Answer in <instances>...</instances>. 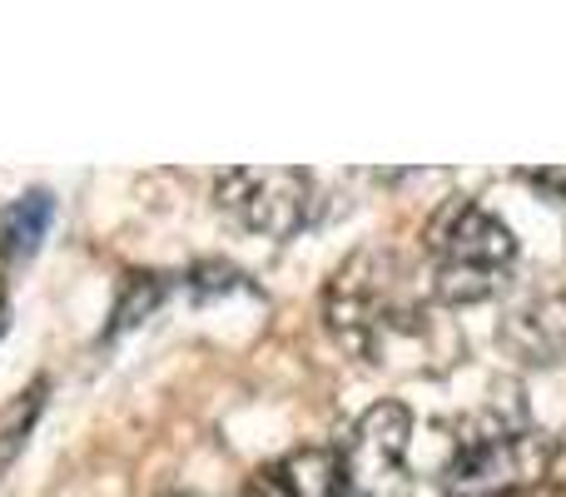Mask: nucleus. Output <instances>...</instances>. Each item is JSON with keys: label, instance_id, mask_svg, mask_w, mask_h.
<instances>
[{"label": "nucleus", "instance_id": "6e6552de", "mask_svg": "<svg viewBox=\"0 0 566 497\" xmlns=\"http://www.w3.org/2000/svg\"><path fill=\"white\" fill-rule=\"evenodd\" d=\"M50 215H55L50 195H25L15 209H10L6 215V253L10 259H30V253L40 249V239H45V229H50Z\"/></svg>", "mask_w": 566, "mask_h": 497}, {"label": "nucleus", "instance_id": "1a4fd4ad", "mask_svg": "<svg viewBox=\"0 0 566 497\" xmlns=\"http://www.w3.org/2000/svg\"><path fill=\"white\" fill-rule=\"evenodd\" d=\"M159 299H165V279H159V273H135L115 309V329H129V323H139L145 313H155Z\"/></svg>", "mask_w": 566, "mask_h": 497}, {"label": "nucleus", "instance_id": "423d86ee", "mask_svg": "<svg viewBox=\"0 0 566 497\" xmlns=\"http://www.w3.org/2000/svg\"><path fill=\"white\" fill-rule=\"evenodd\" d=\"M497 339L517 353L522 363H557L566 359V289H547L522 299L502 319Z\"/></svg>", "mask_w": 566, "mask_h": 497}, {"label": "nucleus", "instance_id": "f03ea898", "mask_svg": "<svg viewBox=\"0 0 566 497\" xmlns=\"http://www.w3.org/2000/svg\"><path fill=\"white\" fill-rule=\"evenodd\" d=\"M323 319L348 343L353 353H382L392 333H418L422 313L418 303L402 293V269L392 253L358 249L338 273L328 279L323 293Z\"/></svg>", "mask_w": 566, "mask_h": 497}, {"label": "nucleus", "instance_id": "9b49d317", "mask_svg": "<svg viewBox=\"0 0 566 497\" xmlns=\"http://www.w3.org/2000/svg\"><path fill=\"white\" fill-rule=\"evenodd\" d=\"M244 497H289L279 488V478H274V468H259L254 478H249V488H244Z\"/></svg>", "mask_w": 566, "mask_h": 497}, {"label": "nucleus", "instance_id": "7ed1b4c3", "mask_svg": "<svg viewBox=\"0 0 566 497\" xmlns=\"http://www.w3.org/2000/svg\"><path fill=\"white\" fill-rule=\"evenodd\" d=\"M552 463L547 433H532L502 413H482L458 433L448 468V497H512L537 488Z\"/></svg>", "mask_w": 566, "mask_h": 497}, {"label": "nucleus", "instance_id": "9d476101", "mask_svg": "<svg viewBox=\"0 0 566 497\" xmlns=\"http://www.w3.org/2000/svg\"><path fill=\"white\" fill-rule=\"evenodd\" d=\"M532 185H537V189H547V195L552 199H557V205L566 209V169H532Z\"/></svg>", "mask_w": 566, "mask_h": 497}, {"label": "nucleus", "instance_id": "f8f14e48", "mask_svg": "<svg viewBox=\"0 0 566 497\" xmlns=\"http://www.w3.org/2000/svg\"><path fill=\"white\" fill-rule=\"evenodd\" d=\"M512 497H566V493L547 488V483H537V488H522V493H512Z\"/></svg>", "mask_w": 566, "mask_h": 497}, {"label": "nucleus", "instance_id": "0eeeda50", "mask_svg": "<svg viewBox=\"0 0 566 497\" xmlns=\"http://www.w3.org/2000/svg\"><path fill=\"white\" fill-rule=\"evenodd\" d=\"M274 478L289 497H348L343 493V458L338 448H298L274 463Z\"/></svg>", "mask_w": 566, "mask_h": 497}, {"label": "nucleus", "instance_id": "f257e3e1", "mask_svg": "<svg viewBox=\"0 0 566 497\" xmlns=\"http://www.w3.org/2000/svg\"><path fill=\"white\" fill-rule=\"evenodd\" d=\"M428 253H432V293L452 309L482 303L507 283V269L517 259V239L497 215L478 199H452L428 225Z\"/></svg>", "mask_w": 566, "mask_h": 497}, {"label": "nucleus", "instance_id": "39448f33", "mask_svg": "<svg viewBox=\"0 0 566 497\" xmlns=\"http://www.w3.org/2000/svg\"><path fill=\"white\" fill-rule=\"evenodd\" d=\"M412 438V418L398 398H382L353 423L348 443L338 448L343 458V493L348 497H378L382 483L402 468V453Z\"/></svg>", "mask_w": 566, "mask_h": 497}, {"label": "nucleus", "instance_id": "20e7f679", "mask_svg": "<svg viewBox=\"0 0 566 497\" xmlns=\"http://www.w3.org/2000/svg\"><path fill=\"white\" fill-rule=\"evenodd\" d=\"M308 189L313 179L303 169H224L214 179L219 209L239 219L244 229L269 239H289L308 219Z\"/></svg>", "mask_w": 566, "mask_h": 497}]
</instances>
